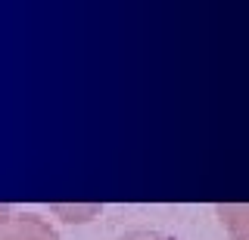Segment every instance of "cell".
<instances>
[{
  "instance_id": "obj_1",
  "label": "cell",
  "mask_w": 249,
  "mask_h": 240,
  "mask_svg": "<svg viewBox=\"0 0 249 240\" xmlns=\"http://www.w3.org/2000/svg\"><path fill=\"white\" fill-rule=\"evenodd\" d=\"M0 240H59V234L37 215H10L0 224Z\"/></svg>"
},
{
  "instance_id": "obj_2",
  "label": "cell",
  "mask_w": 249,
  "mask_h": 240,
  "mask_svg": "<svg viewBox=\"0 0 249 240\" xmlns=\"http://www.w3.org/2000/svg\"><path fill=\"white\" fill-rule=\"evenodd\" d=\"M231 240H249V203H224L215 209Z\"/></svg>"
},
{
  "instance_id": "obj_3",
  "label": "cell",
  "mask_w": 249,
  "mask_h": 240,
  "mask_svg": "<svg viewBox=\"0 0 249 240\" xmlns=\"http://www.w3.org/2000/svg\"><path fill=\"white\" fill-rule=\"evenodd\" d=\"M119 240H171L168 234H162V231H128L124 237Z\"/></svg>"
},
{
  "instance_id": "obj_4",
  "label": "cell",
  "mask_w": 249,
  "mask_h": 240,
  "mask_svg": "<svg viewBox=\"0 0 249 240\" xmlns=\"http://www.w3.org/2000/svg\"><path fill=\"white\" fill-rule=\"evenodd\" d=\"M6 219H10V209H6V206H0V224H3Z\"/></svg>"
}]
</instances>
